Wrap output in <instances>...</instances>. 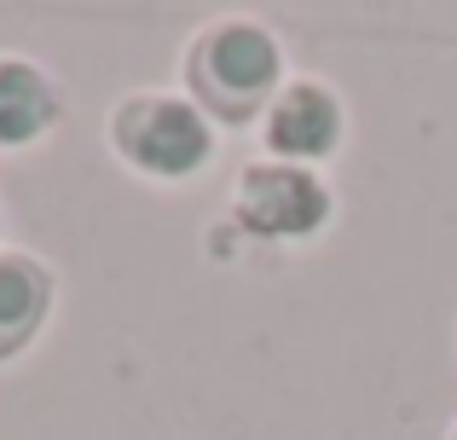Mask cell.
Instances as JSON below:
<instances>
[{"mask_svg":"<svg viewBox=\"0 0 457 440\" xmlns=\"http://www.w3.org/2000/svg\"><path fill=\"white\" fill-rule=\"evenodd\" d=\"M122 151L151 174H191L209 157V128L197 122V111L174 99H145L122 111Z\"/></svg>","mask_w":457,"mask_h":440,"instance_id":"1","label":"cell"},{"mask_svg":"<svg viewBox=\"0 0 457 440\" xmlns=\"http://www.w3.org/2000/svg\"><path fill=\"white\" fill-rule=\"evenodd\" d=\"M272 76H278V46L261 29H249V23L220 29L197 58V81L220 111H249L272 87Z\"/></svg>","mask_w":457,"mask_h":440,"instance_id":"2","label":"cell"},{"mask_svg":"<svg viewBox=\"0 0 457 440\" xmlns=\"http://www.w3.org/2000/svg\"><path fill=\"white\" fill-rule=\"evenodd\" d=\"M324 215H330V197L302 169H249L237 192V220L261 237H302Z\"/></svg>","mask_w":457,"mask_h":440,"instance_id":"3","label":"cell"},{"mask_svg":"<svg viewBox=\"0 0 457 440\" xmlns=\"http://www.w3.org/2000/svg\"><path fill=\"white\" fill-rule=\"evenodd\" d=\"M272 145L284 151V157H324V151L336 145V134H342V122H336V99L319 87H290L278 99V111H272Z\"/></svg>","mask_w":457,"mask_h":440,"instance_id":"4","label":"cell"},{"mask_svg":"<svg viewBox=\"0 0 457 440\" xmlns=\"http://www.w3.org/2000/svg\"><path fill=\"white\" fill-rule=\"evenodd\" d=\"M58 116V99L29 64H0V145H23Z\"/></svg>","mask_w":457,"mask_h":440,"instance_id":"5","label":"cell"},{"mask_svg":"<svg viewBox=\"0 0 457 440\" xmlns=\"http://www.w3.org/2000/svg\"><path fill=\"white\" fill-rule=\"evenodd\" d=\"M46 307V278L29 267V261L6 255L0 261V353H12L35 325H41Z\"/></svg>","mask_w":457,"mask_h":440,"instance_id":"6","label":"cell"}]
</instances>
